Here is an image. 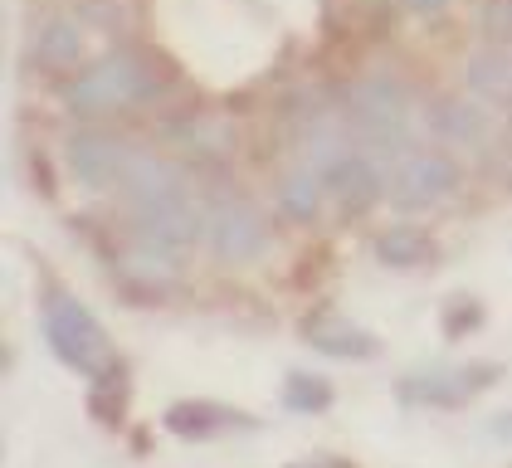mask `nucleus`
<instances>
[{
    "label": "nucleus",
    "instance_id": "a211bd4d",
    "mask_svg": "<svg viewBox=\"0 0 512 468\" xmlns=\"http://www.w3.org/2000/svg\"><path fill=\"white\" fill-rule=\"evenodd\" d=\"M332 381L327 376H313V371H293L288 381H283V405L288 410H298V415H322L327 405H332Z\"/></svg>",
    "mask_w": 512,
    "mask_h": 468
},
{
    "label": "nucleus",
    "instance_id": "39448f33",
    "mask_svg": "<svg viewBox=\"0 0 512 468\" xmlns=\"http://www.w3.org/2000/svg\"><path fill=\"white\" fill-rule=\"evenodd\" d=\"M269 244H274V234H269V215L259 210V200H249L239 191L210 200V210H205V249H210L215 264H225V269L259 264L269 254Z\"/></svg>",
    "mask_w": 512,
    "mask_h": 468
},
{
    "label": "nucleus",
    "instance_id": "412c9836",
    "mask_svg": "<svg viewBox=\"0 0 512 468\" xmlns=\"http://www.w3.org/2000/svg\"><path fill=\"white\" fill-rule=\"evenodd\" d=\"M293 468H352V464H342V459H313V464H293Z\"/></svg>",
    "mask_w": 512,
    "mask_h": 468
},
{
    "label": "nucleus",
    "instance_id": "9b49d317",
    "mask_svg": "<svg viewBox=\"0 0 512 468\" xmlns=\"http://www.w3.org/2000/svg\"><path fill=\"white\" fill-rule=\"evenodd\" d=\"M303 342L317 356H332V361H376L381 356V337L347 322V317H313V322H303Z\"/></svg>",
    "mask_w": 512,
    "mask_h": 468
},
{
    "label": "nucleus",
    "instance_id": "1a4fd4ad",
    "mask_svg": "<svg viewBox=\"0 0 512 468\" xmlns=\"http://www.w3.org/2000/svg\"><path fill=\"white\" fill-rule=\"evenodd\" d=\"M498 381V366H434V371H415L405 376L395 395L405 405H430V410H454V405H469L473 395Z\"/></svg>",
    "mask_w": 512,
    "mask_h": 468
},
{
    "label": "nucleus",
    "instance_id": "9d476101",
    "mask_svg": "<svg viewBox=\"0 0 512 468\" xmlns=\"http://www.w3.org/2000/svg\"><path fill=\"white\" fill-rule=\"evenodd\" d=\"M425 132L444 152H483L488 137H493V122H488V113L473 98L444 93V98H434L430 108H425Z\"/></svg>",
    "mask_w": 512,
    "mask_h": 468
},
{
    "label": "nucleus",
    "instance_id": "7ed1b4c3",
    "mask_svg": "<svg viewBox=\"0 0 512 468\" xmlns=\"http://www.w3.org/2000/svg\"><path fill=\"white\" fill-rule=\"evenodd\" d=\"M40 327H44L49 351H54L69 371H79L83 381H98V376H108V371L118 366V347H113V337H108V332L98 327V317L83 308L69 288H59V283H49V288H44Z\"/></svg>",
    "mask_w": 512,
    "mask_h": 468
},
{
    "label": "nucleus",
    "instance_id": "423d86ee",
    "mask_svg": "<svg viewBox=\"0 0 512 468\" xmlns=\"http://www.w3.org/2000/svg\"><path fill=\"white\" fill-rule=\"evenodd\" d=\"M459 186H464V166H459L454 152H444V147H410L400 161H391V195L386 200L400 215H415V210L444 205Z\"/></svg>",
    "mask_w": 512,
    "mask_h": 468
},
{
    "label": "nucleus",
    "instance_id": "f3484780",
    "mask_svg": "<svg viewBox=\"0 0 512 468\" xmlns=\"http://www.w3.org/2000/svg\"><path fill=\"white\" fill-rule=\"evenodd\" d=\"M181 147H186V161H230L235 152V127L225 117H196L186 132H181Z\"/></svg>",
    "mask_w": 512,
    "mask_h": 468
},
{
    "label": "nucleus",
    "instance_id": "f257e3e1",
    "mask_svg": "<svg viewBox=\"0 0 512 468\" xmlns=\"http://www.w3.org/2000/svg\"><path fill=\"white\" fill-rule=\"evenodd\" d=\"M347 127H352V142L366 147L371 156H381L386 166L415 147V132L425 122H415V98H410V83L391 69H376V74L356 78L347 88Z\"/></svg>",
    "mask_w": 512,
    "mask_h": 468
},
{
    "label": "nucleus",
    "instance_id": "f8f14e48",
    "mask_svg": "<svg viewBox=\"0 0 512 468\" xmlns=\"http://www.w3.org/2000/svg\"><path fill=\"white\" fill-rule=\"evenodd\" d=\"M166 429L181 434V439H220L230 429H254V415H244L235 405H220V400H176L166 410Z\"/></svg>",
    "mask_w": 512,
    "mask_h": 468
},
{
    "label": "nucleus",
    "instance_id": "f03ea898",
    "mask_svg": "<svg viewBox=\"0 0 512 468\" xmlns=\"http://www.w3.org/2000/svg\"><path fill=\"white\" fill-rule=\"evenodd\" d=\"M161 93L157 64L137 49H108L64 83V108L74 122H108Z\"/></svg>",
    "mask_w": 512,
    "mask_h": 468
},
{
    "label": "nucleus",
    "instance_id": "4468645a",
    "mask_svg": "<svg viewBox=\"0 0 512 468\" xmlns=\"http://www.w3.org/2000/svg\"><path fill=\"white\" fill-rule=\"evenodd\" d=\"M327 200H332V195H327V181H322V171L308 166V161L288 166L274 186V210L283 220H293V225H313Z\"/></svg>",
    "mask_w": 512,
    "mask_h": 468
},
{
    "label": "nucleus",
    "instance_id": "2eb2a0df",
    "mask_svg": "<svg viewBox=\"0 0 512 468\" xmlns=\"http://www.w3.org/2000/svg\"><path fill=\"white\" fill-rule=\"evenodd\" d=\"M464 88L488 103H512V39H488L464 64Z\"/></svg>",
    "mask_w": 512,
    "mask_h": 468
},
{
    "label": "nucleus",
    "instance_id": "6ab92c4d",
    "mask_svg": "<svg viewBox=\"0 0 512 468\" xmlns=\"http://www.w3.org/2000/svg\"><path fill=\"white\" fill-rule=\"evenodd\" d=\"M454 0H400V10L405 15H420V20H430V15H444Z\"/></svg>",
    "mask_w": 512,
    "mask_h": 468
},
{
    "label": "nucleus",
    "instance_id": "6e6552de",
    "mask_svg": "<svg viewBox=\"0 0 512 468\" xmlns=\"http://www.w3.org/2000/svg\"><path fill=\"white\" fill-rule=\"evenodd\" d=\"M322 181H327V195L337 200L342 215H366L391 195V166L381 156H371L366 147H352L322 171Z\"/></svg>",
    "mask_w": 512,
    "mask_h": 468
},
{
    "label": "nucleus",
    "instance_id": "aec40b11",
    "mask_svg": "<svg viewBox=\"0 0 512 468\" xmlns=\"http://www.w3.org/2000/svg\"><path fill=\"white\" fill-rule=\"evenodd\" d=\"M488 434H493L498 444H512V410H508V415H498V420L488 425Z\"/></svg>",
    "mask_w": 512,
    "mask_h": 468
},
{
    "label": "nucleus",
    "instance_id": "dca6fc26",
    "mask_svg": "<svg viewBox=\"0 0 512 468\" xmlns=\"http://www.w3.org/2000/svg\"><path fill=\"white\" fill-rule=\"evenodd\" d=\"M371 254L386 269H420L430 259V234L420 225H391V230H381L371 239Z\"/></svg>",
    "mask_w": 512,
    "mask_h": 468
},
{
    "label": "nucleus",
    "instance_id": "0eeeda50",
    "mask_svg": "<svg viewBox=\"0 0 512 468\" xmlns=\"http://www.w3.org/2000/svg\"><path fill=\"white\" fill-rule=\"evenodd\" d=\"M132 152L137 147L127 137L98 127V122H83L79 132L69 137V147H64V166H69V176L79 181L83 191L113 195L122 186V176H127V166H132Z\"/></svg>",
    "mask_w": 512,
    "mask_h": 468
},
{
    "label": "nucleus",
    "instance_id": "20e7f679",
    "mask_svg": "<svg viewBox=\"0 0 512 468\" xmlns=\"http://www.w3.org/2000/svg\"><path fill=\"white\" fill-rule=\"evenodd\" d=\"M127 210V239L152 249V254H166L176 264H186L196 254V244H205V210L200 205L196 186H176V191L157 195V200H142V205H122Z\"/></svg>",
    "mask_w": 512,
    "mask_h": 468
},
{
    "label": "nucleus",
    "instance_id": "ddd939ff",
    "mask_svg": "<svg viewBox=\"0 0 512 468\" xmlns=\"http://www.w3.org/2000/svg\"><path fill=\"white\" fill-rule=\"evenodd\" d=\"M30 59H35L40 74L74 78L79 74V64H83V30L69 20V15H49L40 30H35Z\"/></svg>",
    "mask_w": 512,
    "mask_h": 468
}]
</instances>
